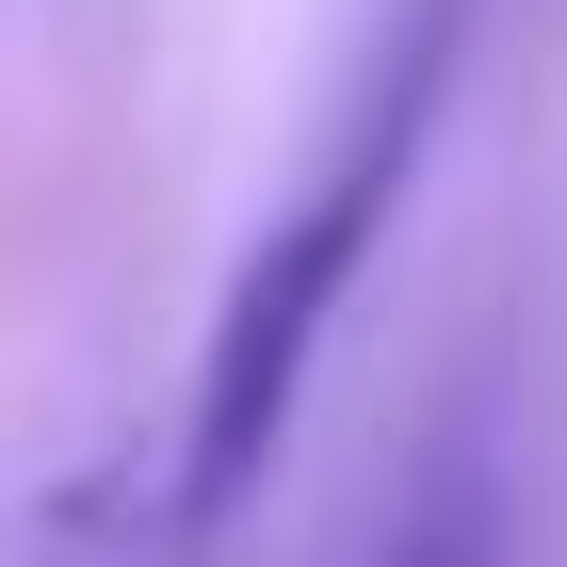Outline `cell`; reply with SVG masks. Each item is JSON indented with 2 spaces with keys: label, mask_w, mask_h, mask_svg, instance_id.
<instances>
[{
  "label": "cell",
  "mask_w": 567,
  "mask_h": 567,
  "mask_svg": "<svg viewBox=\"0 0 567 567\" xmlns=\"http://www.w3.org/2000/svg\"><path fill=\"white\" fill-rule=\"evenodd\" d=\"M454 65H471V0H390L357 97L324 114V146H308L292 195L260 212V244L227 260L212 324H195V373H178V437H163V471H178L163 503L178 519H227V503L292 454L308 373H324V341H341L373 244H390L405 195H422V146H437V114H454Z\"/></svg>",
  "instance_id": "cell-1"
},
{
  "label": "cell",
  "mask_w": 567,
  "mask_h": 567,
  "mask_svg": "<svg viewBox=\"0 0 567 567\" xmlns=\"http://www.w3.org/2000/svg\"><path fill=\"white\" fill-rule=\"evenodd\" d=\"M357 567H519V519H503V471H486L471 422L405 471V503L373 519V551H357Z\"/></svg>",
  "instance_id": "cell-2"
}]
</instances>
